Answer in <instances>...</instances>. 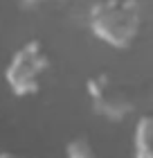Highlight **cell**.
Masks as SVG:
<instances>
[{
    "label": "cell",
    "mask_w": 153,
    "mask_h": 158,
    "mask_svg": "<svg viewBox=\"0 0 153 158\" xmlns=\"http://www.w3.org/2000/svg\"><path fill=\"white\" fill-rule=\"evenodd\" d=\"M88 93L95 102V111L101 113L104 118L117 122L124 115L133 111V102L122 88H117L108 75H97L88 81Z\"/></svg>",
    "instance_id": "3957f363"
},
{
    "label": "cell",
    "mask_w": 153,
    "mask_h": 158,
    "mask_svg": "<svg viewBox=\"0 0 153 158\" xmlns=\"http://www.w3.org/2000/svg\"><path fill=\"white\" fill-rule=\"evenodd\" d=\"M135 154L153 158V115H142L135 124Z\"/></svg>",
    "instance_id": "277c9868"
},
{
    "label": "cell",
    "mask_w": 153,
    "mask_h": 158,
    "mask_svg": "<svg viewBox=\"0 0 153 158\" xmlns=\"http://www.w3.org/2000/svg\"><path fill=\"white\" fill-rule=\"evenodd\" d=\"M20 2H23L25 7H38V5L45 2V0H20Z\"/></svg>",
    "instance_id": "8992f818"
},
{
    "label": "cell",
    "mask_w": 153,
    "mask_h": 158,
    "mask_svg": "<svg viewBox=\"0 0 153 158\" xmlns=\"http://www.w3.org/2000/svg\"><path fill=\"white\" fill-rule=\"evenodd\" d=\"M50 68V56L41 41H27L16 54L11 56L9 66L5 70V79L9 88L18 97H27L38 93L41 77Z\"/></svg>",
    "instance_id": "7a4b0ae2"
},
{
    "label": "cell",
    "mask_w": 153,
    "mask_h": 158,
    "mask_svg": "<svg viewBox=\"0 0 153 158\" xmlns=\"http://www.w3.org/2000/svg\"><path fill=\"white\" fill-rule=\"evenodd\" d=\"M88 23L99 41L124 50L142 30V7L137 0H99L90 9Z\"/></svg>",
    "instance_id": "6da1fadb"
},
{
    "label": "cell",
    "mask_w": 153,
    "mask_h": 158,
    "mask_svg": "<svg viewBox=\"0 0 153 158\" xmlns=\"http://www.w3.org/2000/svg\"><path fill=\"white\" fill-rule=\"evenodd\" d=\"M65 154L72 158H90V156H95V149L86 135H77L65 145Z\"/></svg>",
    "instance_id": "5b68a950"
}]
</instances>
